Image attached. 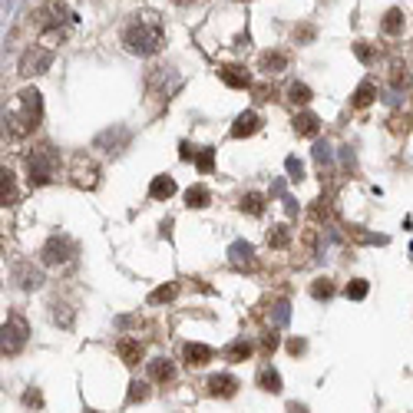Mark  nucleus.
I'll return each instance as SVG.
<instances>
[{
  "instance_id": "obj_1",
  "label": "nucleus",
  "mask_w": 413,
  "mask_h": 413,
  "mask_svg": "<svg viewBox=\"0 0 413 413\" xmlns=\"http://www.w3.org/2000/svg\"><path fill=\"white\" fill-rule=\"evenodd\" d=\"M40 119H43V99L36 89H20L14 99H10V106L3 109V132L10 136V139H23V136H30L36 126H40Z\"/></svg>"
},
{
  "instance_id": "obj_2",
  "label": "nucleus",
  "mask_w": 413,
  "mask_h": 413,
  "mask_svg": "<svg viewBox=\"0 0 413 413\" xmlns=\"http://www.w3.org/2000/svg\"><path fill=\"white\" fill-rule=\"evenodd\" d=\"M123 43H126L129 53H139V56H152V53H159L162 43H165L162 20H159L156 14H139L129 27H126Z\"/></svg>"
},
{
  "instance_id": "obj_3",
  "label": "nucleus",
  "mask_w": 413,
  "mask_h": 413,
  "mask_svg": "<svg viewBox=\"0 0 413 413\" xmlns=\"http://www.w3.org/2000/svg\"><path fill=\"white\" fill-rule=\"evenodd\" d=\"M56 176V152L50 146H40L33 149V156L27 159V182H30V189H43L50 185Z\"/></svg>"
},
{
  "instance_id": "obj_4",
  "label": "nucleus",
  "mask_w": 413,
  "mask_h": 413,
  "mask_svg": "<svg viewBox=\"0 0 413 413\" xmlns=\"http://www.w3.org/2000/svg\"><path fill=\"white\" fill-rule=\"evenodd\" d=\"M76 23V14L66 7L63 0H50L47 7H43V30H47L50 40H66V33H70V27Z\"/></svg>"
},
{
  "instance_id": "obj_5",
  "label": "nucleus",
  "mask_w": 413,
  "mask_h": 413,
  "mask_svg": "<svg viewBox=\"0 0 413 413\" xmlns=\"http://www.w3.org/2000/svg\"><path fill=\"white\" fill-rule=\"evenodd\" d=\"M27 321L20 317V314H10L7 317V324H3V357H14V354H20L23 350V344H27Z\"/></svg>"
},
{
  "instance_id": "obj_6",
  "label": "nucleus",
  "mask_w": 413,
  "mask_h": 413,
  "mask_svg": "<svg viewBox=\"0 0 413 413\" xmlns=\"http://www.w3.org/2000/svg\"><path fill=\"white\" fill-rule=\"evenodd\" d=\"M50 63H53V50L33 43V50H27V53L20 56V73H23V76H36V73H43Z\"/></svg>"
},
{
  "instance_id": "obj_7",
  "label": "nucleus",
  "mask_w": 413,
  "mask_h": 413,
  "mask_svg": "<svg viewBox=\"0 0 413 413\" xmlns=\"http://www.w3.org/2000/svg\"><path fill=\"white\" fill-rule=\"evenodd\" d=\"M76 255V245L66 238V235H53L47 245H43V262L47 264H66Z\"/></svg>"
},
{
  "instance_id": "obj_8",
  "label": "nucleus",
  "mask_w": 413,
  "mask_h": 413,
  "mask_svg": "<svg viewBox=\"0 0 413 413\" xmlns=\"http://www.w3.org/2000/svg\"><path fill=\"white\" fill-rule=\"evenodd\" d=\"M73 185L76 189H96L99 185V169L86 156H76V162H73Z\"/></svg>"
},
{
  "instance_id": "obj_9",
  "label": "nucleus",
  "mask_w": 413,
  "mask_h": 413,
  "mask_svg": "<svg viewBox=\"0 0 413 413\" xmlns=\"http://www.w3.org/2000/svg\"><path fill=\"white\" fill-rule=\"evenodd\" d=\"M182 357H185L189 367H205V363L212 361V347L198 344V341H189V344L182 347Z\"/></svg>"
},
{
  "instance_id": "obj_10",
  "label": "nucleus",
  "mask_w": 413,
  "mask_h": 413,
  "mask_svg": "<svg viewBox=\"0 0 413 413\" xmlns=\"http://www.w3.org/2000/svg\"><path fill=\"white\" fill-rule=\"evenodd\" d=\"M209 394L229 400V396L238 394V380L231 377V374H215V377H209Z\"/></svg>"
},
{
  "instance_id": "obj_11",
  "label": "nucleus",
  "mask_w": 413,
  "mask_h": 413,
  "mask_svg": "<svg viewBox=\"0 0 413 413\" xmlns=\"http://www.w3.org/2000/svg\"><path fill=\"white\" fill-rule=\"evenodd\" d=\"M258 129H262L258 113H242L235 119V126H231V139H248V136H255Z\"/></svg>"
},
{
  "instance_id": "obj_12",
  "label": "nucleus",
  "mask_w": 413,
  "mask_h": 413,
  "mask_svg": "<svg viewBox=\"0 0 413 413\" xmlns=\"http://www.w3.org/2000/svg\"><path fill=\"white\" fill-rule=\"evenodd\" d=\"M116 354L123 357V363L136 367V363L142 361V344H139L136 337H119V344H116Z\"/></svg>"
},
{
  "instance_id": "obj_13",
  "label": "nucleus",
  "mask_w": 413,
  "mask_h": 413,
  "mask_svg": "<svg viewBox=\"0 0 413 413\" xmlns=\"http://www.w3.org/2000/svg\"><path fill=\"white\" fill-rule=\"evenodd\" d=\"M229 255H231V264H235L238 271H251V268H255V258H251L255 251H251V245H248V242H235Z\"/></svg>"
},
{
  "instance_id": "obj_14",
  "label": "nucleus",
  "mask_w": 413,
  "mask_h": 413,
  "mask_svg": "<svg viewBox=\"0 0 413 413\" xmlns=\"http://www.w3.org/2000/svg\"><path fill=\"white\" fill-rule=\"evenodd\" d=\"M0 205H17V176L10 169H0Z\"/></svg>"
},
{
  "instance_id": "obj_15",
  "label": "nucleus",
  "mask_w": 413,
  "mask_h": 413,
  "mask_svg": "<svg viewBox=\"0 0 413 413\" xmlns=\"http://www.w3.org/2000/svg\"><path fill=\"white\" fill-rule=\"evenodd\" d=\"M218 76H222V83H229L231 89H248V86H251V76H248L242 66H222Z\"/></svg>"
},
{
  "instance_id": "obj_16",
  "label": "nucleus",
  "mask_w": 413,
  "mask_h": 413,
  "mask_svg": "<svg viewBox=\"0 0 413 413\" xmlns=\"http://www.w3.org/2000/svg\"><path fill=\"white\" fill-rule=\"evenodd\" d=\"M149 195L156 198V202H165V198L176 195V179L172 176H156L152 185H149Z\"/></svg>"
},
{
  "instance_id": "obj_17",
  "label": "nucleus",
  "mask_w": 413,
  "mask_h": 413,
  "mask_svg": "<svg viewBox=\"0 0 413 413\" xmlns=\"http://www.w3.org/2000/svg\"><path fill=\"white\" fill-rule=\"evenodd\" d=\"M149 377L159 380V383H169V380L176 377V363L169 361V357H156V361H149Z\"/></svg>"
},
{
  "instance_id": "obj_18",
  "label": "nucleus",
  "mask_w": 413,
  "mask_h": 413,
  "mask_svg": "<svg viewBox=\"0 0 413 413\" xmlns=\"http://www.w3.org/2000/svg\"><path fill=\"white\" fill-rule=\"evenodd\" d=\"M17 281H20L23 291H36V288L43 284V275H40L36 268H30V264H20V268H17Z\"/></svg>"
},
{
  "instance_id": "obj_19",
  "label": "nucleus",
  "mask_w": 413,
  "mask_h": 413,
  "mask_svg": "<svg viewBox=\"0 0 413 413\" xmlns=\"http://www.w3.org/2000/svg\"><path fill=\"white\" fill-rule=\"evenodd\" d=\"M126 142H129V132L126 129H109V132H103V136H99L96 139V146L103 149V146H109L106 149V152H109V156H113V152H119V146H126Z\"/></svg>"
},
{
  "instance_id": "obj_20",
  "label": "nucleus",
  "mask_w": 413,
  "mask_h": 413,
  "mask_svg": "<svg viewBox=\"0 0 413 413\" xmlns=\"http://www.w3.org/2000/svg\"><path fill=\"white\" fill-rule=\"evenodd\" d=\"M258 387H262L264 394H281V374L275 367H262L258 370Z\"/></svg>"
},
{
  "instance_id": "obj_21",
  "label": "nucleus",
  "mask_w": 413,
  "mask_h": 413,
  "mask_svg": "<svg viewBox=\"0 0 413 413\" xmlns=\"http://www.w3.org/2000/svg\"><path fill=\"white\" fill-rule=\"evenodd\" d=\"M317 129H321V119L314 113H301V116H295V132L297 136H317Z\"/></svg>"
},
{
  "instance_id": "obj_22",
  "label": "nucleus",
  "mask_w": 413,
  "mask_h": 413,
  "mask_svg": "<svg viewBox=\"0 0 413 413\" xmlns=\"http://www.w3.org/2000/svg\"><path fill=\"white\" fill-rule=\"evenodd\" d=\"M209 198H212V192H209L205 185H192V189L185 192V205H189V209H205Z\"/></svg>"
},
{
  "instance_id": "obj_23",
  "label": "nucleus",
  "mask_w": 413,
  "mask_h": 413,
  "mask_svg": "<svg viewBox=\"0 0 413 413\" xmlns=\"http://www.w3.org/2000/svg\"><path fill=\"white\" fill-rule=\"evenodd\" d=\"M350 103L357 106V109H367L370 103H374V83L370 80H363L357 89H354V96H350Z\"/></svg>"
},
{
  "instance_id": "obj_24",
  "label": "nucleus",
  "mask_w": 413,
  "mask_h": 413,
  "mask_svg": "<svg viewBox=\"0 0 413 413\" xmlns=\"http://www.w3.org/2000/svg\"><path fill=\"white\" fill-rule=\"evenodd\" d=\"M238 209H242L245 215H255V218H258V215L264 212V195H258V192H248V195L238 202Z\"/></svg>"
},
{
  "instance_id": "obj_25",
  "label": "nucleus",
  "mask_w": 413,
  "mask_h": 413,
  "mask_svg": "<svg viewBox=\"0 0 413 413\" xmlns=\"http://www.w3.org/2000/svg\"><path fill=\"white\" fill-rule=\"evenodd\" d=\"M311 297H317V301H330V297H334V281L330 278H314L311 281Z\"/></svg>"
},
{
  "instance_id": "obj_26",
  "label": "nucleus",
  "mask_w": 413,
  "mask_h": 413,
  "mask_svg": "<svg viewBox=\"0 0 413 413\" xmlns=\"http://www.w3.org/2000/svg\"><path fill=\"white\" fill-rule=\"evenodd\" d=\"M288 66V56L284 53H262V70L264 73H281Z\"/></svg>"
},
{
  "instance_id": "obj_27",
  "label": "nucleus",
  "mask_w": 413,
  "mask_h": 413,
  "mask_svg": "<svg viewBox=\"0 0 413 413\" xmlns=\"http://www.w3.org/2000/svg\"><path fill=\"white\" fill-rule=\"evenodd\" d=\"M225 357H229L231 363H242L251 357V344L248 341H235V344H229V350H225Z\"/></svg>"
},
{
  "instance_id": "obj_28",
  "label": "nucleus",
  "mask_w": 413,
  "mask_h": 413,
  "mask_svg": "<svg viewBox=\"0 0 413 413\" xmlns=\"http://www.w3.org/2000/svg\"><path fill=\"white\" fill-rule=\"evenodd\" d=\"M288 99H291L295 106H308V103H311V89H308L304 83H291V86H288Z\"/></svg>"
},
{
  "instance_id": "obj_29",
  "label": "nucleus",
  "mask_w": 413,
  "mask_h": 413,
  "mask_svg": "<svg viewBox=\"0 0 413 413\" xmlns=\"http://www.w3.org/2000/svg\"><path fill=\"white\" fill-rule=\"evenodd\" d=\"M403 30V10H387L383 14V33H400Z\"/></svg>"
},
{
  "instance_id": "obj_30",
  "label": "nucleus",
  "mask_w": 413,
  "mask_h": 413,
  "mask_svg": "<svg viewBox=\"0 0 413 413\" xmlns=\"http://www.w3.org/2000/svg\"><path fill=\"white\" fill-rule=\"evenodd\" d=\"M176 295H179V284H162V288H156V291L149 295V304H162V301H172Z\"/></svg>"
},
{
  "instance_id": "obj_31",
  "label": "nucleus",
  "mask_w": 413,
  "mask_h": 413,
  "mask_svg": "<svg viewBox=\"0 0 413 413\" xmlns=\"http://www.w3.org/2000/svg\"><path fill=\"white\" fill-rule=\"evenodd\" d=\"M288 238H291V235H288V225H275V229L268 231V245L271 248H284Z\"/></svg>"
},
{
  "instance_id": "obj_32",
  "label": "nucleus",
  "mask_w": 413,
  "mask_h": 413,
  "mask_svg": "<svg viewBox=\"0 0 413 413\" xmlns=\"http://www.w3.org/2000/svg\"><path fill=\"white\" fill-rule=\"evenodd\" d=\"M53 321H56L60 328H73V311H70L66 304H53Z\"/></svg>"
},
{
  "instance_id": "obj_33",
  "label": "nucleus",
  "mask_w": 413,
  "mask_h": 413,
  "mask_svg": "<svg viewBox=\"0 0 413 413\" xmlns=\"http://www.w3.org/2000/svg\"><path fill=\"white\" fill-rule=\"evenodd\" d=\"M146 396H149L146 383H142V380H132V383H129V396H126V400H129V403H142Z\"/></svg>"
},
{
  "instance_id": "obj_34",
  "label": "nucleus",
  "mask_w": 413,
  "mask_h": 413,
  "mask_svg": "<svg viewBox=\"0 0 413 413\" xmlns=\"http://www.w3.org/2000/svg\"><path fill=\"white\" fill-rule=\"evenodd\" d=\"M195 165L202 169V172H212L215 169V149H202V152H195Z\"/></svg>"
},
{
  "instance_id": "obj_35",
  "label": "nucleus",
  "mask_w": 413,
  "mask_h": 413,
  "mask_svg": "<svg viewBox=\"0 0 413 413\" xmlns=\"http://www.w3.org/2000/svg\"><path fill=\"white\" fill-rule=\"evenodd\" d=\"M344 295L350 297V301H363V297H367V281H350Z\"/></svg>"
},
{
  "instance_id": "obj_36",
  "label": "nucleus",
  "mask_w": 413,
  "mask_h": 413,
  "mask_svg": "<svg viewBox=\"0 0 413 413\" xmlns=\"http://www.w3.org/2000/svg\"><path fill=\"white\" fill-rule=\"evenodd\" d=\"M23 403H27V407H36V410H40V407H43V394H40L36 387H30V390L23 394Z\"/></svg>"
},
{
  "instance_id": "obj_37",
  "label": "nucleus",
  "mask_w": 413,
  "mask_h": 413,
  "mask_svg": "<svg viewBox=\"0 0 413 413\" xmlns=\"http://www.w3.org/2000/svg\"><path fill=\"white\" fill-rule=\"evenodd\" d=\"M304 350H308V341H304V337H291V341H288V354H304Z\"/></svg>"
},
{
  "instance_id": "obj_38",
  "label": "nucleus",
  "mask_w": 413,
  "mask_h": 413,
  "mask_svg": "<svg viewBox=\"0 0 413 413\" xmlns=\"http://www.w3.org/2000/svg\"><path fill=\"white\" fill-rule=\"evenodd\" d=\"M354 53H357V60H363V63L374 60V50L367 47V43H354Z\"/></svg>"
},
{
  "instance_id": "obj_39",
  "label": "nucleus",
  "mask_w": 413,
  "mask_h": 413,
  "mask_svg": "<svg viewBox=\"0 0 413 413\" xmlns=\"http://www.w3.org/2000/svg\"><path fill=\"white\" fill-rule=\"evenodd\" d=\"M284 165H288V172H291V179H295V182L304 176V169H301V162H297L295 156H288V162H284Z\"/></svg>"
},
{
  "instance_id": "obj_40",
  "label": "nucleus",
  "mask_w": 413,
  "mask_h": 413,
  "mask_svg": "<svg viewBox=\"0 0 413 413\" xmlns=\"http://www.w3.org/2000/svg\"><path fill=\"white\" fill-rule=\"evenodd\" d=\"M179 159H185V162H189V159H195V149L189 146V142H182V146H179Z\"/></svg>"
},
{
  "instance_id": "obj_41",
  "label": "nucleus",
  "mask_w": 413,
  "mask_h": 413,
  "mask_svg": "<svg viewBox=\"0 0 413 413\" xmlns=\"http://www.w3.org/2000/svg\"><path fill=\"white\" fill-rule=\"evenodd\" d=\"M295 36H297V40H311L314 30H311V27H301V30H295Z\"/></svg>"
},
{
  "instance_id": "obj_42",
  "label": "nucleus",
  "mask_w": 413,
  "mask_h": 413,
  "mask_svg": "<svg viewBox=\"0 0 413 413\" xmlns=\"http://www.w3.org/2000/svg\"><path fill=\"white\" fill-rule=\"evenodd\" d=\"M288 413H308V407L304 403H288Z\"/></svg>"
},
{
  "instance_id": "obj_43",
  "label": "nucleus",
  "mask_w": 413,
  "mask_h": 413,
  "mask_svg": "<svg viewBox=\"0 0 413 413\" xmlns=\"http://www.w3.org/2000/svg\"><path fill=\"white\" fill-rule=\"evenodd\" d=\"M275 347H278V337H275V334H271V337H264V350H275Z\"/></svg>"
},
{
  "instance_id": "obj_44",
  "label": "nucleus",
  "mask_w": 413,
  "mask_h": 413,
  "mask_svg": "<svg viewBox=\"0 0 413 413\" xmlns=\"http://www.w3.org/2000/svg\"><path fill=\"white\" fill-rule=\"evenodd\" d=\"M176 3H179V7H189V3H195V0H176Z\"/></svg>"
},
{
  "instance_id": "obj_45",
  "label": "nucleus",
  "mask_w": 413,
  "mask_h": 413,
  "mask_svg": "<svg viewBox=\"0 0 413 413\" xmlns=\"http://www.w3.org/2000/svg\"><path fill=\"white\" fill-rule=\"evenodd\" d=\"M86 413H99V410H86Z\"/></svg>"
}]
</instances>
